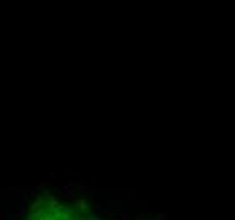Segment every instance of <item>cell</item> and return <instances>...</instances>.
Returning a JSON list of instances; mask_svg holds the SVG:
<instances>
[{
    "label": "cell",
    "instance_id": "1",
    "mask_svg": "<svg viewBox=\"0 0 235 220\" xmlns=\"http://www.w3.org/2000/svg\"><path fill=\"white\" fill-rule=\"evenodd\" d=\"M27 220H98L88 214L71 208L54 198H39L32 205Z\"/></svg>",
    "mask_w": 235,
    "mask_h": 220
}]
</instances>
